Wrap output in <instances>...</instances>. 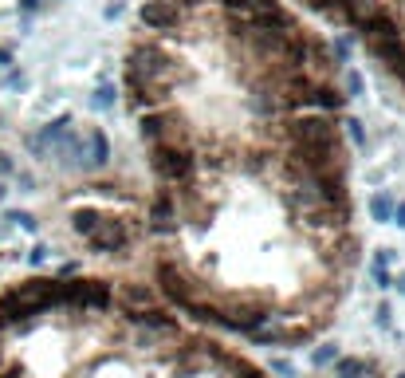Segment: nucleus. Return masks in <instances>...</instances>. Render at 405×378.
<instances>
[{"label": "nucleus", "mask_w": 405, "mask_h": 378, "mask_svg": "<svg viewBox=\"0 0 405 378\" xmlns=\"http://www.w3.org/2000/svg\"><path fill=\"white\" fill-rule=\"evenodd\" d=\"M126 71H134L138 79H146V83H173L177 75L181 79H193L189 71H181V63H177V55H173L165 44H158V40H146V44H134L130 48V55H126Z\"/></svg>", "instance_id": "1"}, {"label": "nucleus", "mask_w": 405, "mask_h": 378, "mask_svg": "<svg viewBox=\"0 0 405 378\" xmlns=\"http://www.w3.org/2000/svg\"><path fill=\"white\" fill-rule=\"evenodd\" d=\"M150 170L158 173L161 185H181L197 173V150L193 142H158L150 146Z\"/></svg>", "instance_id": "2"}, {"label": "nucleus", "mask_w": 405, "mask_h": 378, "mask_svg": "<svg viewBox=\"0 0 405 378\" xmlns=\"http://www.w3.org/2000/svg\"><path fill=\"white\" fill-rule=\"evenodd\" d=\"M138 135H142V142H150V146H158V142H193V138H189V119L173 107L146 110V114L138 119Z\"/></svg>", "instance_id": "3"}, {"label": "nucleus", "mask_w": 405, "mask_h": 378, "mask_svg": "<svg viewBox=\"0 0 405 378\" xmlns=\"http://www.w3.org/2000/svg\"><path fill=\"white\" fill-rule=\"evenodd\" d=\"M271 135L280 138L283 146L287 142H323V138H339V126H334L331 114L315 110V114H287Z\"/></svg>", "instance_id": "4"}, {"label": "nucleus", "mask_w": 405, "mask_h": 378, "mask_svg": "<svg viewBox=\"0 0 405 378\" xmlns=\"http://www.w3.org/2000/svg\"><path fill=\"white\" fill-rule=\"evenodd\" d=\"M138 20H142V28H150V32H177L181 20H185V8L177 0H146V4L138 8Z\"/></svg>", "instance_id": "5"}, {"label": "nucleus", "mask_w": 405, "mask_h": 378, "mask_svg": "<svg viewBox=\"0 0 405 378\" xmlns=\"http://www.w3.org/2000/svg\"><path fill=\"white\" fill-rule=\"evenodd\" d=\"M158 284H161V292H165V300H173L177 307L193 304V284H189V276L181 268H173L170 260L158 264Z\"/></svg>", "instance_id": "6"}, {"label": "nucleus", "mask_w": 405, "mask_h": 378, "mask_svg": "<svg viewBox=\"0 0 405 378\" xmlns=\"http://www.w3.org/2000/svg\"><path fill=\"white\" fill-rule=\"evenodd\" d=\"M87 241H91V248H95V252H123L126 244H130V229H126L123 221L102 217V225H98Z\"/></svg>", "instance_id": "7"}, {"label": "nucleus", "mask_w": 405, "mask_h": 378, "mask_svg": "<svg viewBox=\"0 0 405 378\" xmlns=\"http://www.w3.org/2000/svg\"><path fill=\"white\" fill-rule=\"evenodd\" d=\"M268 319H271V316H268V307H264V304H244V307L236 304L233 316L221 319V327H228V331H248V335H252V331H260L264 323H268Z\"/></svg>", "instance_id": "8"}, {"label": "nucleus", "mask_w": 405, "mask_h": 378, "mask_svg": "<svg viewBox=\"0 0 405 378\" xmlns=\"http://www.w3.org/2000/svg\"><path fill=\"white\" fill-rule=\"evenodd\" d=\"M150 229L154 232H173L177 229V201H173L170 189H161V194L150 201Z\"/></svg>", "instance_id": "9"}, {"label": "nucleus", "mask_w": 405, "mask_h": 378, "mask_svg": "<svg viewBox=\"0 0 405 378\" xmlns=\"http://www.w3.org/2000/svg\"><path fill=\"white\" fill-rule=\"evenodd\" d=\"M358 32H362L366 40H390V36H405V32H402V20H397L393 12H386V8H378L374 16H366Z\"/></svg>", "instance_id": "10"}, {"label": "nucleus", "mask_w": 405, "mask_h": 378, "mask_svg": "<svg viewBox=\"0 0 405 378\" xmlns=\"http://www.w3.org/2000/svg\"><path fill=\"white\" fill-rule=\"evenodd\" d=\"M343 103H346V95L339 91V87L315 79V87H311V95H307V107L311 110H323V114H327V110H339Z\"/></svg>", "instance_id": "11"}, {"label": "nucleus", "mask_w": 405, "mask_h": 378, "mask_svg": "<svg viewBox=\"0 0 405 378\" xmlns=\"http://www.w3.org/2000/svg\"><path fill=\"white\" fill-rule=\"evenodd\" d=\"M87 166L91 170H102L107 162H111V142H107V135L102 130H87Z\"/></svg>", "instance_id": "12"}, {"label": "nucleus", "mask_w": 405, "mask_h": 378, "mask_svg": "<svg viewBox=\"0 0 405 378\" xmlns=\"http://www.w3.org/2000/svg\"><path fill=\"white\" fill-rule=\"evenodd\" d=\"M118 304L126 307V311H138V307H150L154 304V288H150V284H123V288H118Z\"/></svg>", "instance_id": "13"}, {"label": "nucleus", "mask_w": 405, "mask_h": 378, "mask_svg": "<svg viewBox=\"0 0 405 378\" xmlns=\"http://www.w3.org/2000/svg\"><path fill=\"white\" fill-rule=\"evenodd\" d=\"M130 319H134L138 327H150V331H173V327H177V319L165 316V311H161V307H154V304L130 311Z\"/></svg>", "instance_id": "14"}, {"label": "nucleus", "mask_w": 405, "mask_h": 378, "mask_svg": "<svg viewBox=\"0 0 405 378\" xmlns=\"http://www.w3.org/2000/svg\"><path fill=\"white\" fill-rule=\"evenodd\" d=\"M98 225H102V213H98V209H75L71 213V229L79 232V237H91Z\"/></svg>", "instance_id": "15"}, {"label": "nucleus", "mask_w": 405, "mask_h": 378, "mask_svg": "<svg viewBox=\"0 0 405 378\" xmlns=\"http://www.w3.org/2000/svg\"><path fill=\"white\" fill-rule=\"evenodd\" d=\"M390 213H393V197L386 194V189H378V194L370 197V217L381 221V225H390Z\"/></svg>", "instance_id": "16"}, {"label": "nucleus", "mask_w": 405, "mask_h": 378, "mask_svg": "<svg viewBox=\"0 0 405 378\" xmlns=\"http://www.w3.org/2000/svg\"><path fill=\"white\" fill-rule=\"evenodd\" d=\"M362 370H366L362 359H339V363H334V375H339V378H358Z\"/></svg>", "instance_id": "17"}, {"label": "nucleus", "mask_w": 405, "mask_h": 378, "mask_svg": "<svg viewBox=\"0 0 405 378\" xmlns=\"http://www.w3.org/2000/svg\"><path fill=\"white\" fill-rule=\"evenodd\" d=\"M4 221H8V225H20V229H36V217H32V213H24V209H8V213H4Z\"/></svg>", "instance_id": "18"}, {"label": "nucleus", "mask_w": 405, "mask_h": 378, "mask_svg": "<svg viewBox=\"0 0 405 378\" xmlns=\"http://www.w3.org/2000/svg\"><path fill=\"white\" fill-rule=\"evenodd\" d=\"M334 359H339V347H334V343H323V347H315V354H311L315 366H327V363H334Z\"/></svg>", "instance_id": "19"}, {"label": "nucleus", "mask_w": 405, "mask_h": 378, "mask_svg": "<svg viewBox=\"0 0 405 378\" xmlns=\"http://www.w3.org/2000/svg\"><path fill=\"white\" fill-rule=\"evenodd\" d=\"M114 95H118V91H114L111 83H98V91H95V98H91V103H95L98 110H107V107H114Z\"/></svg>", "instance_id": "20"}, {"label": "nucleus", "mask_w": 405, "mask_h": 378, "mask_svg": "<svg viewBox=\"0 0 405 378\" xmlns=\"http://www.w3.org/2000/svg\"><path fill=\"white\" fill-rule=\"evenodd\" d=\"M334 252H339V260H343V264H354V257H358L354 237H343V244H334Z\"/></svg>", "instance_id": "21"}, {"label": "nucleus", "mask_w": 405, "mask_h": 378, "mask_svg": "<svg viewBox=\"0 0 405 378\" xmlns=\"http://www.w3.org/2000/svg\"><path fill=\"white\" fill-rule=\"evenodd\" d=\"M331 55H334V63H346V60H350V40H334Z\"/></svg>", "instance_id": "22"}, {"label": "nucleus", "mask_w": 405, "mask_h": 378, "mask_svg": "<svg viewBox=\"0 0 405 378\" xmlns=\"http://www.w3.org/2000/svg\"><path fill=\"white\" fill-rule=\"evenodd\" d=\"M346 130H350V138H354V146H366V130H362L358 119H346Z\"/></svg>", "instance_id": "23"}, {"label": "nucleus", "mask_w": 405, "mask_h": 378, "mask_svg": "<svg viewBox=\"0 0 405 378\" xmlns=\"http://www.w3.org/2000/svg\"><path fill=\"white\" fill-rule=\"evenodd\" d=\"M87 194H102V197H118L123 189L118 185H111V182H95V185H87Z\"/></svg>", "instance_id": "24"}, {"label": "nucleus", "mask_w": 405, "mask_h": 378, "mask_svg": "<svg viewBox=\"0 0 405 378\" xmlns=\"http://www.w3.org/2000/svg\"><path fill=\"white\" fill-rule=\"evenodd\" d=\"M12 173H16L12 154H4V150H0V178H12Z\"/></svg>", "instance_id": "25"}, {"label": "nucleus", "mask_w": 405, "mask_h": 378, "mask_svg": "<svg viewBox=\"0 0 405 378\" xmlns=\"http://www.w3.org/2000/svg\"><path fill=\"white\" fill-rule=\"evenodd\" d=\"M390 225H397V229H405V201H397L390 213Z\"/></svg>", "instance_id": "26"}, {"label": "nucleus", "mask_w": 405, "mask_h": 378, "mask_svg": "<svg viewBox=\"0 0 405 378\" xmlns=\"http://www.w3.org/2000/svg\"><path fill=\"white\" fill-rule=\"evenodd\" d=\"M28 260H32V264H44V260H48V244H36V248L28 252Z\"/></svg>", "instance_id": "27"}, {"label": "nucleus", "mask_w": 405, "mask_h": 378, "mask_svg": "<svg viewBox=\"0 0 405 378\" xmlns=\"http://www.w3.org/2000/svg\"><path fill=\"white\" fill-rule=\"evenodd\" d=\"M346 95H362V75H350L346 79Z\"/></svg>", "instance_id": "28"}, {"label": "nucleus", "mask_w": 405, "mask_h": 378, "mask_svg": "<svg viewBox=\"0 0 405 378\" xmlns=\"http://www.w3.org/2000/svg\"><path fill=\"white\" fill-rule=\"evenodd\" d=\"M39 4H44V0H20V12H36Z\"/></svg>", "instance_id": "29"}, {"label": "nucleus", "mask_w": 405, "mask_h": 378, "mask_svg": "<svg viewBox=\"0 0 405 378\" xmlns=\"http://www.w3.org/2000/svg\"><path fill=\"white\" fill-rule=\"evenodd\" d=\"M107 16H111V20H114V16H123V0H114V4H107Z\"/></svg>", "instance_id": "30"}, {"label": "nucleus", "mask_w": 405, "mask_h": 378, "mask_svg": "<svg viewBox=\"0 0 405 378\" xmlns=\"http://www.w3.org/2000/svg\"><path fill=\"white\" fill-rule=\"evenodd\" d=\"M393 284H397V292L405 295V272H402V276H397V280H393Z\"/></svg>", "instance_id": "31"}, {"label": "nucleus", "mask_w": 405, "mask_h": 378, "mask_svg": "<svg viewBox=\"0 0 405 378\" xmlns=\"http://www.w3.org/2000/svg\"><path fill=\"white\" fill-rule=\"evenodd\" d=\"M0 63H12V51H4V48H0Z\"/></svg>", "instance_id": "32"}, {"label": "nucleus", "mask_w": 405, "mask_h": 378, "mask_svg": "<svg viewBox=\"0 0 405 378\" xmlns=\"http://www.w3.org/2000/svg\"><path fill=\"white\" fill-rule=\"evenodd\" d=\"M4 194H8V189H4V182H0V201H4Z\"/></svg>", "instance_id": "33"}]
</instances>
